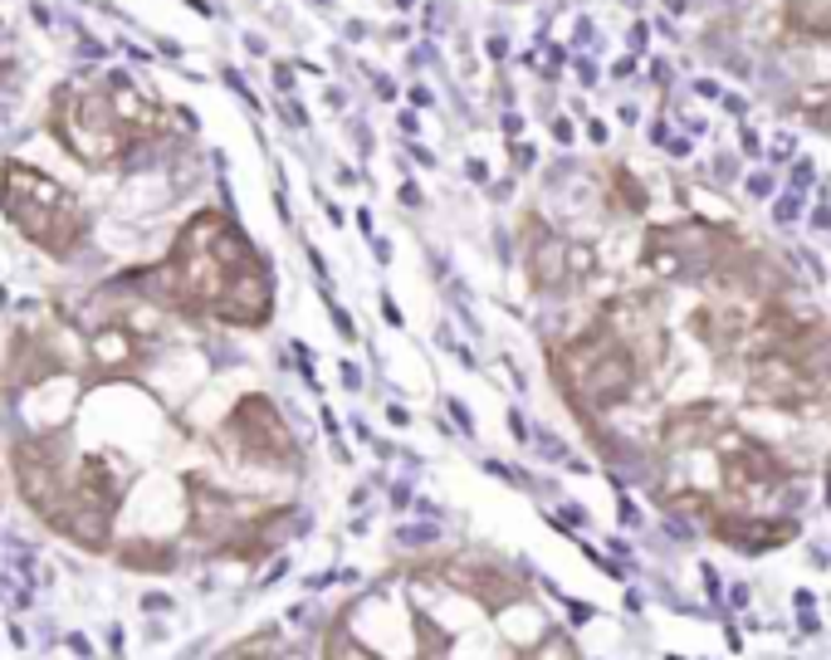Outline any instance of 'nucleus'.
<instances>
[{"mask_svg":"<svg viewBox=\"0 0 831 660\" xmlns=\"http://www.w3.org/2000/svg\"><path fill=\"white\" fill-rule=\"evenodd\" d=\"M0 211L10 215V225H15L30 245H40L44 255H54V259L74 255L88 235V215L78 206L74 191L25 162L0 167Z\"/></svg>","mask_w":831,"mask_h":660,"instance_id":"f257e3e1","label":"nucleus"},{"mask_svg":"<svg viewBox=\"0 0 831 660\" xmlns=\"http://www.w3.org/2000/svg\"><path fill=\"white\" fill-rule=\"evenodd\" d=\"M50 132L60 138V147L84 167H113L122 152H132L142 138L122 123L118 104H113L108 84H88L74 78L54 94L50 108Z\"/></svg>","mask_w":831,"mask_h":660,"instance_id":"f03ea898","label":"nucleus"},{"mask_svg":"<svg viewBox=\"0 0 831 660\" xmlns=\"http://www.w3.org/2000/svg\"><path fill=\"white\" fill-rule=\"evenodd\" d=\"M221 440H225V450H231L235 460H259V465H275V470L279 465L284 470L299 465V446H294L279 406L269 402V396H259V392L241 396V406H235L231 421L221 426Z\"/></svg>","mask_w":831,"mask_h":660,"instance_id":"7ed1b4c3","label":"nucleus"},{"mask_svg":"<svg viewBox=\"0 0 831 660\" xmlns=\"http://www.w3.org/2000/svg\"><path fill=\"white\" fill-rule=\"evenodd\" d=\"M724 426V416L714 406L694 402V406H680V412L665 416V446L670 450H694V446H710L714 430Z\"/></svg>","mask_w":831,"mask_h":660,"instance_id":"20e7f679","label":"nucleus"},{"mask_svg":"<svg viewBox=\"0 0 831 660\" xmlns=\"http://www.w3.org/2000/svg\"><path fill=\"white\" fill-rule=\"evenodd\" d=\"M567 255H573V241H563V235H533V249H529L533 284H539V289H567V284H573Z\"/></svg>","mask_w":831,"mask_h":660,"instance_id":"39448f33","label":"nucleus"},{"mask_svg":"<svg viewBox=\"0 0 831 660\" xmlns=\"http://www.w3.org/2000/svg\"><path fill=\"white\" fill-rule=\"evenodd\" d=\"M94 358H98V368L104 372L132 368V362H138V338H132V328H122V323L98 328L94 333Z\"/></svg>","mask_w":831,"mask_h":660,"instance_id":"423d86ee","label":"nucleus"},{"mask_svg":"<svg viewBox=\"0 0 831 660\" xmlns=\"http://www.w3.org/2000/svg\"><path fill=\"white\" fill-rule=\"evenodd\" d=\"M788 30L797 40H831V6H822V0H788Z\"/></svg>","mask_w":831,"mask_h":660,"instance_id":"0eeeda50","label":"nucleus"},{"mask_svg":"<svg viewBox=\"0 0 831 660\" xmlns=\"http://www.w3.org/2000/svg\"><path fill=\"white\" fill-rule=\"evenodd\" d=\"M323 660H377V656H372L367 646L352 641L348 626H333V631L323 636Z\"/></svg>","mask_w":831,"mask_h":660,"instance_id":"6e6552de","label":"nucleus"},{"mask_svg":"<svg viewBox=\"0 0 831 660\" xmlns=\"http://www.w3.org/2000/svg\"><path fill=\"white\" fill-rule=\"evenodd\" d=\"M611 187H617V206H621V211L641 215L646 206H651V196H646V187H641V181H636L631 172H626V167H617V172H611Z\"/></svg>","mask_w":831,"mask_h":660,"instance_id":"1a4fd4ad","label":"nucleus"},{"mask_svg":"<svg viewBox=\"0 0 831 660\" xmlns=\"http://www.w3.org/2000/svg\"><path fill=\"white\" fill-rule=\"evenodd\" d=\"M646 40H651V25H631V54H646Z\"/></svg>","mask_w":831,"mask_h":660,"instance_id":"9d476101","label":"nucleus"},{"mask_svg":"<svg viewBox=\"0 0 831 660\" xmlns=\"http://www.w3.org/2000/svg\"><path fill=\"white\" fill-rule=\"evenodd\" d=\"M636 74V54H626V60L611 64V78H631Z\"/></svg>","mask_w":831,"mask_h":660,"instance_id":"9b49d317","label":"nucleus"},{"mask_svg":"<svg viewBox=\"0 0 831 660\" xmlns=\"http://www.w3.org/2000/svg\"><path fill=\"white\" fill-rule=\"evenodd\" d=\"M382 313H386V323H396V328H402V309H396V299H392V294H382Z\"/></svg>","mask_w":831,"mask_h":660,"instance_id":"f8f14e48","label":"nucleus"},{"mask_svg":"<svg viewBox=\"0 0 831 660\" xmlns=\"http://www.w3.org/2000/svg\"><path fill=\"white\" fill-rule=\"evenodd\" d=\"M509 157H514V167H533V147H529V142H519Z\"/></svg>","mask_w":831,"mask_h":660,"instance_id":"ddd939ff","label":"nucleus"},{"mask_svg":"<svg viewBox=\"0 0 831 660\" xmlns=\"http://www.w3.org/2000/svg\"><path fill=\"white\" fill-rule=\"evenodd\" d=\"M333 323H338V333H343V338H352V333H358V328H352V323H348V313H343V309H338V304H333Z\"/></svg>","mask_w":831,"mask_h":660,"instance_id":"4468645a","label":"nucleus"},{"mask_svg":"<svg viewBox=\"0 0 831 660\" xmlns=\"http://www.w3.org/2000/svg\"><path fill=\"white\" fill-rule=\"evenodd\" d=\"M509 430H514L519 440H529V426H523V416H519V412H509Z\"/></svg>","mask_w":831,"mask_h":660,"instance_id":"2eb2a0df","label":"nucleus"},{"mask_svg":"<svg viewBox=\"0 0 831 660\" xmlns=\"http://www.w3.org/2000/svg\"><path fill=\"white\" fill-rule=\"evenodd\" d=\"M553 132H557V142H573V123L557 118V123H553Z\"/></svg>","mask_w":831,"mask_h":660,"instance_id":"dca6fc26","label":"nucleus"},{"mask_svg":"<svg viewBox=\"0 0 831 660\" xmlns=\"http://www.w3.org/2000/svg\"><path fill=\"white\" fill-rule=\"evenodd\" d=\"M343 382L352 386V392H358V382H362V372H358V368H352V362H343Z\"/></svg>","mask_w":831,"mask_h":660,"instance_id":"f3484780","label":"nucleus"},{"mask_svg":"<svg viewBox=\"0 0 831 660\" xmlns=\"http://www.w3.org/2000/svg\"><path fill=\"white\" fill-rule=\"evenodd\" d=\"M748 196H768V177H754V181H748Z\"/></svg>","mask_w":831,"mask_h":660,"instance_id":"a211bd4d","label":"nucleus"},{"mask_svg":"<svg viewBox=\"0 0 831 660\" xmlns=\"http://www.w3.org/2000/svg\"><path fill=\"white\" fill-rule=\"evenodd\" d=\"M651 78H656V84H665V78H670V64L656 60V64H651Z\"/></svg>","mask_w":831,"mask_h":660,"instance_id":"6ab92c4d","label":"nucleus"},{"mask_svg":"<svg viewBox=\"0 0 831 660\" xmlns=\"http://www.w3.org/2000/svg\"><path fill=\"white\" fill-rule=\"evenodd\" d=\"M792 215H797V201H792V196L778 201V221H792Z\"/></svg>","mask_w":831,"mask_h":660,"instance_id":"aec40b11","label":"nucleus"},{"mask_svg":"<svg viewBox=\"0 0 831 660\" xmlns=\"http://www.w3.org/2000/svg\"><path fill=\"white\" fill-rule=\"evenodd\" d=\"M807 181H812V167L802 162V167H797V172H792V187H807Z\"/></svg>","mask_w":831,"mask_h":660,"instance_id":"412c9836","label":"nucleus"},{"mask_svg":"<svg viewBox=\"0 0 831 660\" xmlns=\"http://www.w3.org/2000/svg\"><path fill=\"white\" fill-rule=\"evenodd\" d=\"M402 201H406V206H420V191L412 187V181H406V187H402Z\"/></svg>","mask_w":831,"mask_h":660,"instance_id":"4be33fe9","label":"nucleus"},{"mask_svg":"<svg viewBox=\"0 0 831 660\" xmlns=\"http://www.w3.org/2000/svg\"><path fill=\"white\" fill-rule=\"evenodd\" d=\"M744 152H748V157L758 152V132H754V128H744Z\"/></svg>","mask_w":831,"mask_h":660,"instance_id":"5701e85b","label":"nucleus"},{"mask_svg":"<svg viewBox=\"0 0 831 660\" xmlns=\"http://www.w3.org/2000/svg\"><path fill=\"white\" fill-rule=\"evenodd\" d=\"M275 84H279V88H294V74H289V70H284V64H279V70H275Z\"/></svg>","mask_w":831,"mask_h":660,"instance_id":"b1692460","label":"nucleus"},{"mask_svg":"<svg viewBox=\"0 0 831 660\" xmlns=\"http://www.w3.org/2000/svg\"><path fill=\"white\" fill-rule=\"evenodd\" d=\"M631 6H636V0H631Z\"/></svg>","mask_w":831,"mask_h":660,"instance_id":"393cba45","label":"nucleus"}]
</instances>
